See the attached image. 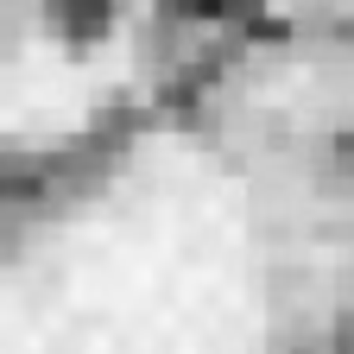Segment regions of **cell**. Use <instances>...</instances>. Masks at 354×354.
I'll use <instances>...</instances> for the list:
<instances>
[{"instance_id":"cell-2","label":"cell","mask_w":354,"mask_h":354,"mask_svg":"<svg viewBox=\"0 0 354 354\" xmlns=\"http://www.w3.org/2000/svg\"><path fill=\"white\" fill-rule=\"evenodd\" d=\"M158 7L171 19H184V26H234V19L259 13L266 0H158Z\"/></svg>"},{"instance_id":"cell-1","label":"cell","mask_w":354,"mask_h":354,"mask_svg":"<svg viewBox=\"0 0 354 354\" xmlns=\"http://www.w3.org/2000/svg\"><path fill=\"white\" fill-rule=\"evenodd\" d=\"M44 7V32H51L57 44H70V51H88V44L114 38L127 0H38Z\"/></svg>"}]
</instances>
